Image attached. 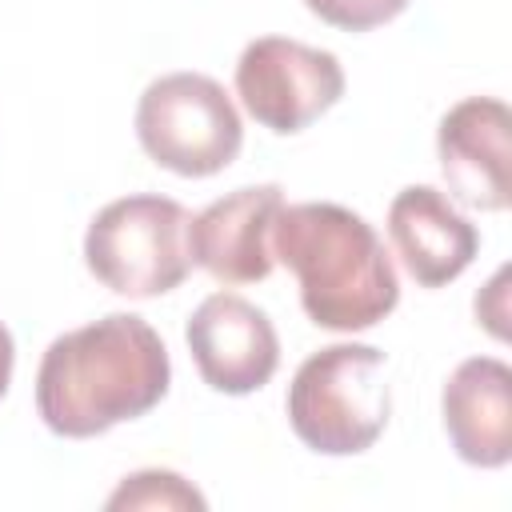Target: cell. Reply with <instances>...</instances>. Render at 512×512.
I'll return each instance as SVG.
<instances>
[{"instance_id":"6da1fadb","label":"cell","mask_w":512,"mask_h":512,"mask_svg":"<svg viewBox=\"0 0 512 512\" xmlns=\"http://www.w3.org/2000/svg\"><path fill=\"white\" fill-rule=\"evenodd\" d=\"M172 384L160 332L132 312H108L56 336L36 372V412L68 440L100 436L152 412Z\"/></svg>"},{"instance_id":"7a4b0ae2","label":"cell","mask_w":512,"mask_h":512,"mask_svg":"<svg viewBox=\"0 0 512 512\" xmlns=\"http://www.w3.org/2000/svg\"><path fill=\"white\" fill-rule=\"evenodd\" d=\"M272 256L296 276L300 304L316 328L364 332L400 300L384 240L344 204H284L272 220Z\"/></svg>"},{"instance_id":"3957f363","label":"cell","mask_w":512,"mask_h":512,"mask_svg":"<svg viewBox=\"0 0 512 512\" xmlns=\"http://www.w3.org/2000/svg\"><path fill=\"white\" fill-rule=\"evenodd\" d=\"M288 424L320 456L368 452L388 428L392 396L384 352L372 344H328L312 352L288 384Z\"/></svg>"},{"instance_id":"277c9868","label":"cell","mask_w":512,"mask_h":512,"mask_svg":"<svg viewBox=\"0 0 512 512\" xmlns=\"http://www.w3.org/2000/svg\"><path fill=\"white\" fill-rule=\"evenodd\" d=\"M188 220L192 216L172 196H120L92 216L84 236V264L116 296H164L192 272Z\"/></svg>"},{"instance_id":"5b68a950","label":"cell","mask_w":512,"mask_h":512,"mask_svg":"<svg viewBox=\"0 0 512 512\" xmlns=\"http://www.w3.org/2000/svg\"><path fill=\"white\" fill-rule=\"evenodd\" d=\"M140 148L176 176L224 172L240 144L244 124L232 96L204 72H168L152 80L136 104Z\"/></svg>"},{"instance_id":"8992f818","label":"cell","mask_w":512,"mask_h":512,"mask_svg":"<svg viewBox=\"0 0 512 512\" xmlns=\"http://www.w3.org/2000/svg\"><path fill=\"white\" fill-rule=\"evenodd\" d=\"M236 96L256 124L292 136L344 96V68L324 48L260 36L236 60Z\"/></svg>"},{"instance_id":"52a82bcc","label":"cell","mask_w":512,"mask_h":512,"mask_svg":"<svg viewBox=\"0 0 512 512\" xmlns=\"http://www.w3.org/2000/svg\"><path fill=\"white\" fill-rule=\"evenodd\" d=\"M184 340L204 384L224 396L264 388L280 364V336L272 320L236 292H212L200 300L188 316Z\"/></svg>"},{"instance_id":"ba28073f","label":"cell","mask_w":512,"mask_h":512,"mask_svg":"<svg viewBox=\"0 0 512 512\" xmlns=\"http://www.w3.org/2000/svg\"><path fill=\"white\" fill-rule=\"evenodd\" d=\"M436 156L448 192L480 212H504L512 200V116L496 96L452 104L436 128Z\"/></svg>"},{"instance_id":"9c48e42d","label":"cell","mask_w":512,"mask_h":512,"mask_svg":"<svg viewBox=\"0 0 512 512\" xmlns=\"http://www.w3.org/2000/svg\"><path fill=\"white\" fill-rule=\"evenodd\" d=\"M284 208L280 184H248L212 200L188 220V256L220 284H256L272 276V220Z\"/></svg>"},{"instance_id":"30bf717a","label":"cell","mask_w":512,"mask_h":512,"mask_svg":"<svg viewBox=\"0 0 512 512\" xmlns=\"http://www.w3.org/2000/svg\"><path fill=\"white\" fill-rule=\"evenodd\" d=\"M388 236L420 288L456 280L480 252L476 224L432 184H412L388 204Z\"/></svg>"},{"instance_id":"8fae6325","label":"cell","mask_w":512,"mask_h":512,"mask_svg":"<svg viewBox=\"0 0 512 512\" xmlns=\"http://www.w3.org/2000/svg\"><path fill=\"white\" fill-rule=\"evenodd\" d=\"M444 432L464 464L504 468L512 460V368L496 356L456 364L440 396Z\"/></svg>"},{"instance_id":"7c38bea8","label":"cell","mask_w":512,"mask_h":512,"mask_svg":"<svg viewBox=\"0 0 512 512\" xmlns=\"http://www.w3.org/2000/svg\"><path fill=\"white\" fill-rule=\"evenodd\" d=\"M208 500L168 468H144L120 480V488L108 496V508H204Z\"/></svg>"},{"instance_id":"4fadbf2b","label":"cell","mask_w":512,"mask_h":512,"mask_svg":"<svg viewBox=\"0 0 512 512\" xmlns=\"http://www.w3.org/2000/svg\"><path fill=\"white\" fill-rule=\"evenodd\" d=\"M304 4L312 16H320L324 24L344 28V32L380 28L408 8V0H304Z\"/></svg>"},{"instance_id":"5bb4252c","label":"cell","mask_w":512,"mask_h":512,"mask_svg":"<svg viewBox=\"0 0 512 512\" xmlns=\"http://www.w3.org/2000/svg\"><path fill=\"white\" fill-rule=\"evenodd\" d=\"M508 268H500L492 280H488V288L476 296V320H484V328L496 336V340H508V328H504V320H508Z\"/></svg>"},{"instance_id":"9a60e30c","label":"cell","mask_w":512,"mask_h":512,"mask_svg":"<svg viewBox=\"0 0 512 512\" xmlns=\"http://www.w3.org/2000/svg\"><path fill=\"white\" fill-rule=\"evenodd\" d=\"M12 364H16V344H12V332L0 324V400L12 384Z\"/></svg>"}]
</instances>
